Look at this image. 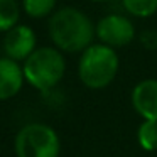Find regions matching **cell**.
<instances>
[{"instance_id":"obj_4","label":"cell","mask_w":157,"mask_h":157,"mask_svg":"<svg viewBox=\"0 0 157 157\" xmlns=\"http://www.w3.org/2000/svg\"><path fill=\"white\" fill-rule=\"evenodd\" d=\"M14 152L15 157H59L61 139L51 125L31 122L15 133Z\"/></svg>"},{"instance_id":"obj_9","label":"cell","mask_w":157,"mask_h":157,"mask_svg":"<svg viewBox=\"0 0 157 157\" xmlns=\"http://www.w3.org/2000/svg\"><path fill=\"white\" fill-rule=\"evenodd\" d=\"M137 142L145 152L157 150V120H142L137 128Z\"/></svg>"},{"instance_id":"obj_11","label":"cell","mask_w":157,"mask_h":157,"mask_svg":"<svg viewBox=\"0 0 157 157\" xmlns=\"http://www.w3.org/2000/svg\"><path fill=\"white\" fill-rule=\"evenodd\" d=\"M21 7L31 19H46L58 7V0H22Z\"/></svg>"},{"instance_id":"obj_5","label":"cell","mask_w":157,"mask_h":157,"mask_svg":"<svg viewBox=\"0 0 157 157\" xmlns=\"http://www.w3.org/2000/svg\"><path fill=\"white\" fill-rule=\"evenodd\" d=\"M96 41L106 44L113 49L125 48L132 44L137 37L135 24L128 15L123 14H106L95 24Z\"/></svg>"},{"instance_id":"obj_1","label":"cell","mask_w":157,"mask_h":157,"mask_svg":"<svg viewBox=\"0 0 157 157\" xmlns=\"http://www.w3.org/2000/svg\"><path fill=\"white\" fill-rule=\"evenodd\" d=\"M52 46L64 54H81L96 39L95 22L78 7L56 9L48 21Z\"/></svg>"},{"instance_id":"obj_8","label":"cell","mask_w":157,"mask_h":157,"mask_svg":"<svg viewBox=\"0 0 157 157\" xmlns=\"http://www.w3.org/2000/svg\"><path fill=\"white\" fill-rule=\"evenodd\" d=\"M24 69L21 63L7 56L0 58V101H7L24 88Z\"/></svg>"},{"instance_id":"obj_14","label":"cell","mask_w":157,"mask_h":157,"mask_svg":"<svg viewBox=\"0 0 157 157\" xmlns=\"http://www.w3.org/2000/svg\"><path fill=\"white\" fill-rule=\"evenodd\" d=\"M90 2H96V4H106V2H113V0H90Z\"/></svg>"},{"instance_id":"obj_10","label":"cell","mask_w":157,"mask_h":157,"mask_svg":"<svg viewBox=\"0 0 157 157\" xmlns=\"http://www.w3.org/2000/svg\"><path fill=\"white\" fill-rule=\"evenodd\" d=\"M22 7L17 0H0V32H7L19 24Z\"/></svg>"},{"instance_id":"obj_6","label":"cell","mask_w":157,"mask_h":157,"mask_svg":"<svg viewBox=\"0 0 157 157\" xmlns=\"http://www.w3.org/2000/svg\"><path fill=\"white\" fill-rule=\"evenodd\" d=\"M2 49L7 58L24 63L37 49V36L31 25L19 22L15 27H12L4 34Z\"/></svg>"},{"instance_id":"obj_2","label":"cell","mask_w":157,"mask_h":157,"mask_svg":"<svg viewBox=\"0 0 157 157\" xmlns=\"http://www.w3.org/2000/svg\"><path fill=\"white\" fill-rule=\"evenodd\" d=\"M120 69L117 49L101 42H93L79 54L78 78L90 90H103L113 83Z\"/></svg>"},{"instance_id":"obj_7","label":"cell","mask_w":157,"mask_h":157,"mask_svg":"<svg viewBox=\"0 0 157 157\" xmlns=\"http://www.w3.org/2000/svg\"><path fill=\"white\" fill-rule=\"evenodd\" d=\"M130 103L142 120H157V78L137 83L130 93Z\"/></svg>"},{"instance_id":"obj_3","label":"cell","mask_w":157,"mask_h":157,"mask_svg":"<svg viewBox=\"0 0 157 157\" xmlns=\"http://www.w3.org/2000/svg\"><path fill=\"white\" fill-rule=\"evenodd\" d=\"M24 78L29 86L41 93L54 90L66 75L64 52L54 46L37 48L22 64Z\"/></svg>"},{"instance_id":"obj_13","label":"cell","mask_w":157,"mask_h":157,"mask_svg":"<svg viewBox=\"0 0 157 157\" xmlns=\"http://www.w3.org/2000/svg\"><path fill=\"white\" fill-rule=\"evenodd\" d=\"M140 42L145 49H150V51H155L157 49V31L152 29V31H144L140 34Z\"/></svg>"},{"instance_id":"obj_12","label":"cell","mask_w":157,"mask_h":157,"mask_svg":"<svg viewBox=\"0 0 157 157\" xmlns=\"http://www.w3.org/2000/svg\"><path fill=\"white\" fill-rule=\"evenodd\" d=\"M122 7L130 17L149 19L157 14V0H120Z\"/></svg>"}]
</instances>
